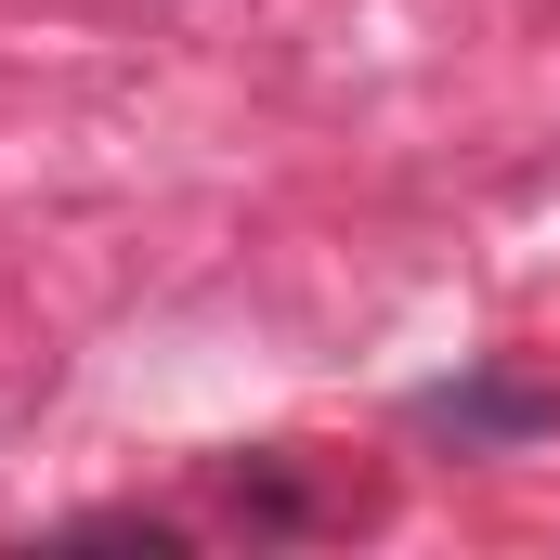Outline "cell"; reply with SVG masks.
Segmentation results:
<instances>
[]
</instances>
